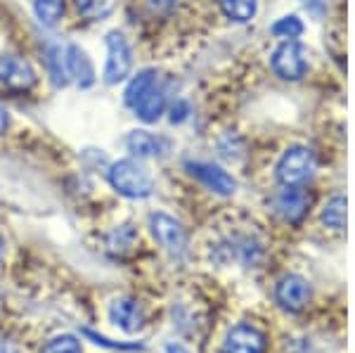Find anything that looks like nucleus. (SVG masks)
<instances>
[{"label":"nucleus","instance_id":"1","mask_svg":"<svg viewBox=\"0 0 355 353\" xmlns=\"http://www.w3.org/2000/svg\"><path fill=\"white\" fill-rule=\"evenodd\" d=\"M318 159L308 145H289L275 164V178L282 187H306L315 178Z\"/></svg>","mask_w":355,"mask_h":353},{"label":"nucleus","instance_id":"2","mask_svg":"<svg viewBox=\"0 0 355 353\" xmlns=\"http://www.w3.org/2000/svg\"><path fill=\"white\" fill-rule=\"evenodd\" d=\"M110 185L121 197L128 199H147L154 192V180L150 171L135 159H119L110 166Z\"/></svg>","mask_w":355,"mask_h":353},{"label":"nucleus","instance_id":"3","mask_svg":"<svg viewBox=\"0 0 355 353\" xmlns=\"http://www.w3.org/2000/svg\"><path fill=\"white\" fill-rule=\"evenodd\" d=\"M270 69L282 81H303L308 76V71H311V60H308L306 45L301 41H279V45L270 55Z\"/></svg>","mask_w":355,"mask_h":353},{"label":"nucleus","instance_id":"4","mask_svg":"<svg viewBox=\"0 0 355 353\" xmlns=\"http://www.w3.org/2000/svg\"><path fill=\"white\" fill-rule=\"evenodd\" d=\"M313 207V197L306 187H282L272 197V214L289 225H299Z\"/></svg>","mask_w":355,"mask_h":353},{"label":"nucleus","instance_id":"5","mask_svg":"<svg viewBox=\"0 0 355 353\" xmlns=\"http://www.w3.org/2000/svg\"><path fill=\"white\" fill-rule=\"evenodd\" d=\"M313 299V284L299 273H287L275 284V301L282 311L299 313L311 304Z\"/></svg>","mask_w":355,"mask_h":353},{"label":"nucleus","instance_id":"6","mask_svg":"<svg viewBox=\"0 0 355 353\" xmlns=\"http://www.w3.org/2000/svg\"><path fill=\"white\" fill-rule=\"evenodd\" d=\"M133 69V53L121 31L107 33V64H105V83L116 85L128 78Z\"/></svg>","mask_w":355,"mask_h":353},{"label":"nucleus","instance_id":"7","mask_svg":"<svg viewBox=\"0 0 355 353\" xmlns=\"http://www.w3.org/2000/svg\"><path fill=\"white\" fill-rule=\"evenodd\" d=\"M150 230L152 237L164 247V252L171 256H182L187 252V232L182 227L180 221H175L173 216L157 212L150 216Z\"/></svg>","mask_w":355,"mask_h":353},{"label":"nucleus","instance_id":"8","mask_svg":"<svg viewBox=\"0 0 355 353\" xmlns=\"http://www.w3.org/2000/svg\"><path fill=\"white\" fill-rule=\"evenodd\" d=\"M185 169L192 178H197L206 190L214 192V195H220V197H230L237 192V180L232 178V173H227L225 169L218 166L214 162H185Z\"/></svg>","mask_w":355,"mask_h":353},{"label":"nucleus","instance_id":"9","mask_svg":"<svg viewBox=\"0 0 355 353\" xmlns=\"http://www.w3.org/2000/svg\"><path fill=\"white\" fill-rule=\"evenodd\" d=\"M268 351V337L263 329H259L251 322H239L227 329L223 339V353H266Z\"/></svg>","mask_w":355,"mask_h":353},{"label":"nucleus","instance_id":"10","mask_svg":"<svg viewBox=\"0 0 355 353\" xmlns=\"http://www.w3.org/2000/svg\"><path fill=\"white\" fill-rule=\"evenodd\" d=\"M0 83L12 90H28L36 85V69L19 55H0Z\"/></svg>","mask_w":355,"mask_h":353},{"label":"nucleus","instance_id":"11","mask_svg":"<svg viewBox=\"0 0 355 353\" xmlns=\"http://www.w3.org/2000/svg\"><path fill=\"white\" fill-rule=\"evenodd\" d=\"M110 318L114 325H119L123 332H137L145 325V309L142 304L133 297H121L114 299V304L110 306Z\"/></svg>","mask_w":355,"mask_h":353},{"label":"nucleus","instance_id":"12","mask_svg":"<svg viewBox=\"0 0 355 353\" xmlns=\"http://www.w3.org/2000/svg\"><path fill=\"white\" fill-rule=\"evenodd\" d=\"M125 145L133 152L135 157L145 159V157H166L173 147V142L164 135H154L147 133V130H130L128 138H125Z\"/></svg>","mask_w":355,"mask_h":353},{"label":"nucleus","instance_id":"13","mask_svg":"<svg viewBox=\"0 0 355 353\" xmlns=\"http://www.w3.org/2000/svg\"><path fill=\"white\" fill-rule=\"evenodd\" d=\"M64 64L69 78H73L81 88H90L95 83V67L90 62V57L85 55L83 48L78 45H69L64 50Z\"/></svg>","mask_w":355,"mask_h":353},{"label":"nucleus","instance_id":"14","mask_svg":"<svg viewBox=\"0 0 355 353\" xmlns=\"http://www.w3.org/2000/svg\"><path fill=\"white\" fill-rule=\"evenodd\" d=\"M166 107H168V88L157 81L154 83V88L140 102H137L133 110L137 114V119H142L145 123H154V121L162 119Z\"/></svg>","mask_w":355,"mask_h":353},{"label":"nucleus","instance_id":"15","mask_svg":"<svg viewBox=\"0 0 355 353\" xmlns=\"http://www.w3.org/2000/svg\"><path fill=\"white\" fill-rule=\"evenodd\" d=\"M346 209H348V199L343 192H334L324 199L322 209H320V221L322 225L331 232H343L346 230Z\"/></svg>","mask_w":355,"mask_h":353},{"label":"nucleus","instance_id":"16","mask_svg":"<svg viewBox=\"0 0 355 353\" xmlns=\"http://www.w3.org/2000/svg\"><path fill=\"white\" fill-rule=\"evenodd\" d=\"M157 81H159V71L157 69H142V71H137L135 76L128 81V85H125V93H123L125 105L135 107L137 102H140L154 88V83H157Z\"/></svg>","mask_w":355,"mask_h":353},{"label":"nucleus","instance_id":"17","mask_svg":"<svg viewBox=\"0 0 355 353\" xmlns=\"http://www.w3.org/2000/svg\"><path fill=\"white\" fill-rule=\"evenodd\" d=\"M220 10L234 24H249L259 15V0H220Z\"/></svg>","mask_w":355,"mask_h":353},{"label":"nucleus","instance_id":"18","mask_svg":"<svg viewBox=\"0 0 355 353\" xmlns=\"http://www.w3.org/2000/svg\"><path fill=\"white\" fill-rule=\"evenodd\" d=\"M270 33L279 41H299V38L306 33V24L299 15H282L279 19L272 21Z\"/></svg>","mask_w":355,"mask_h":353},{"label":"nucleus","instance_id":"19","mask_svg":"<svg viewBox=\"0 0 355 353\" xmlns=\"http://www.w3.org/2000/svg\"><path fill=\"white\" fill-rule=\"evenodd\" d=\"M33 12L43 26H55L64 17V0H33Z\"/></svg>","mask_w":355,"mask_h":353},{"label":"nucleus","instance_id":"20","mask_svg":"<svg viewBox=\"0 0 355 353\" xmlns=\"http://www.w3.org/2000/svg\"><path fill=\"white\" fill-rule=\"evenodd\" d=\"M48 55V67H50V76H53V83L57 88L69 83V74H67V64H64V53H62L60 45H48L45 50Z\"/></svg>","mask_w":355,"mask_h":353},{"label":"nucleus","instance_id":"21","mask_svg":"<svg viewBox=\"0 0 355 353\" xmlns=\"http://www.w3.org/2000/svg\"><path fill=\"white\" fill-rule=\"evenodd\" d=\"M137 242V232L133 225H119L110 235V249L114 254H125Z\"/></svg>","mask_w":355,"mask_h":353},{"label":"nucleus","instance_id":"22","mask_svg":"<svg viewBox=\"0 0 355 353\" xmlns=\"http://www.w3.org/2000/svg\"><path fill=\"white\" fill-rule=\"evenodd\" d=\"M41 353H83V349H81V341L73 337V334H60V337L50 339L43 346Z\"/></svg>","mask_w":355,"mask_h":353},{"label":"nucleus","instance_id":"23","mask_svg":"<svg viewBox=\"0 0 355 353\" xmlns=\"http://www.w3.org/2000/svg\"><path fill=\"white\" fill-rule=\"evenodd\" d=\"M218 150L227 162H239V159L244 157V140L234 133H227L225 138L218 142Z\"/></svg>","mask_w":355,"mask_h":353},{"label":"nucleus","instance_id":"24","mask_svg":"<svg viewBox=\"0 0 355 353\" xmlns=\"http://www.w3.org/2000/svg\"><path fill=\"white\" fill-rule=\"evenodd\" d=\"M190 114H192V105L187 100H182V98H178L173 105L168 107V119H171V123H185L187 119H190Z\"/></svg>","mask_w":355,"mask_h":353},{"label":"nucleus","instance_id":"25","mask_svg":"<svg viewBox=\"0 0 355 353\" xmlns=\"http://www.w3.org/2000/svg\"><path fill=\"white\" fill-rule=\"evenodd\" d=\"M107 0H76V8L83 17H97L100 12H105Z\"/></svg>","mask_w":355,"mask_h":353},{"label":"nucleus","instance_id":"26","mask_svg":"<svg viewBox=\"0 0 355 353\" xmlns=\"http://www.w3.org/2000/svg\"><path fill=\"white\" fill-rule=\"evenodd\" d=\"M83 334H85V337H90V339H93L95 344L110 346V349H140V346H137V344H114V341L105 339V337H100V334H95L93 329H83Z\"/></svg>","mask_w":355,"mask_h":353},{"label":"nucleus","instance_id":"27","mask_svg":"<svg viewBox=\"0 0 355 353\" xmlns=\"http://www.w3.org/2000/svg\"><path fill=\"white\" fill-rule=\"evenodd\" d=\"M0 353H19L15 346V341H10L8 337H0Z\"/></svg>","mask_w":355,"mask_h":353},{"label":"nucleus","instance_id":"28","mask_svg":"<svg viewBox=\"0 0 355 353\" xmlns=\"http://www.w3.org/2000/svg\"><path fill=\"white\" fill-rule=\"evenodd\" d=\"M8 126H10V117H8V112L0 107V138L5 135V130H8Z\"/></svg>","mask_w":355,"mask_h":353},{"label":"nucleus","instance_id":"29","mask_svg":"<svg viewBox=\"0 0 355 353\" xmlns=\"http://www.w3.org/2000/svg\"><path fill=\"white\" fill-rule=\"evenodd\" d=\"M150 5L154 10L157 8H164V10H171L175 5V0H150Z\"/></svg>","mask_w":355,"mask_h":353},{"label":"nucleus","instance_id":"30","mask_svg":"<svg viewBox=\"0 0 355 353\" xmlns=\"http://www.w3.org/2000/svg\"><path fill=\"white\" fill-rule=\"evenodd\" d=\"M166 353H190V351H187L185 346L173 344V341H171V344H166Z\"/></svg>","mask_w":355,"mask_h":353},{"label":"nucleus","instance_id":"31","mask_svg":"<svg viewBox=\"0 0 355 353\" xmlns=\"http://www.w3.org/2000/svg\"><path fill=\"white\" fill-rule=\"evenodd\" d=\"M3 249H5V244H3V237H0V259H3Z\"/></svg>","mask_w":355,"mask_h":353},{"label":"nucleus","instance_id":"32","mask_svg":"<svg viewBox=\"0 0 355 353\" xmlns=\"http://www.w3.org/2000/svg\"><path fill=\"white\" fill-rule=\"evenodd\" d=\"M308 3H313V0H306V5H308Z\"/></svg>","mask_w":355,"mask_h":353}]
</instances>
